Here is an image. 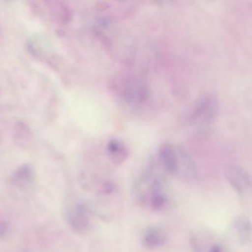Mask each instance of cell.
Masks as SVG:
<instances>
[{
	"mask_svg": "<svg viewBox=\"0 0 252 252\" xmlns=\"http://www.w3.org/2000/svg\"><path fill=\"white\" fill-rule=\"evenodd\" d=\"M231 230L237 241L241 245H248L252 238V225L246 215L235 217L231 222Z\"/></svg>",
	"mask_w": 252,
	"mask_h": 252,
	"instance_id": "3957f363",
	"label": "cell"
},
{
	"mask_svg": "<svg viewBox=\"0 0 252 252\" xmlns=\"http://www.w3.org/2000/svg\"><path fill=\"white\" fill-rule=\"evenodd\" d=\"M225 177L230 185L239 194H245L250 189L252 186L250 176L242 168L238 166L228 168L225 172Z\"/></svg>",
	"mask_w": 252,
	"mask_h": 252,
	"instance_id": "7a4b0ae2",
	"label": "cell"
},
{
	"mask_svg": "<svg viewBox=\"0 0 252 252\" xmlns=\"http://www.w3.org/2000/svg\"><path fill=\"white\" fill-rule=\"evenodd\" d=\"M68 222L76 232L85 233L90 226V220L85 208L77 206L72 209L68 215Z\"/></svg>",
	"mask_w": 252,
	"mask_h": 252,
	"instance_id": "5b68a950",
	"label": "cell"
},
{
	"mask_svg": "<svg viewBox=\"0 0 252 252\" xmlns=\"http://www.w3.org/2000/svg\"><path fill=\"white\" fill-rule=\"evenodd\" d=\"M166 234L162 228L153 226L145 230L141 239V243L148 250H156L166 243Z\"/></svg>",
	"mask_w": 252,
	"mask_h": 252,
	"instance_id": "277c9868",
	"label": "cell"
},
{
	"mask_svg": "<svg viewBox=\"0 0 252 252\" xmlns=\"http://www.w3.org/2000/svg\"><path fill=\"white\" fill-rule=\"evenodd\" d=\"M11 228L10 225L7 221L4 220H0V238H6L7 236L9 234Z\"/></svg>",
	"mask_w": 252,
	"mask_h": 252,
	"instance_id": "ba28073f",
	"label": "cell"
},
{
	"mask_svg": "<svg viewBox=\"0 0 252 252\" xmlns=\"http://www.w3.org/2000/svg\"><path fill=\"white\" fill-rule=\"evenodd\" d=\"M216 113V104L213 98L205 97L199 101L193 114V119L199 122H206L212 119Z\"/></svg>",
	"mask_w": 252,
	"mask_h": 252,
	"instance_id": "8992f818",
	"label": "cell"
},
{
	"mask_svg": "<svg viewBox=\"0 0 252 252\" xmlns=\"http://www.w3.org/2000/svg\"><path fill=\"white\" fill-rule=\"evenodd\" d=\"M189 246L191 252H230L226 242L209 230L193 231L189 236Z\"/></svg>",
	"mask_w": 252,
	"mask_h": 252,
	"instance_id": "6da1fadb",
	"label": "cell"
},
{
	"mask_svg": "<svg viewBox=\"0 0 252 252\" xmlns=\"http://www.w3.org/2000/svg\"><path fill=\"white\" fill-rule=\"evenodd\" d=\"M110 158L115 164H122L128 158L126 147L118 141H111L107 147Z\"/></svg>",
	"mask_w": 252,
	"mask_h": 252,
	"instance_id": "52a82bcc",
	"label": "cell"
}]
</instances>
